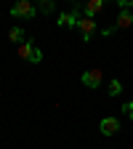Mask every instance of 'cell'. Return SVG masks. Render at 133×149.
Segmentation results:
<instances>
[{"instance_id": "cell-1", "label": "cell", "mask_w": 133, "mask_h": 149, "mask_svg": "<svg viewBox=\"0 0 133 149\" xmlns=\"http://www.w3.org/2000/svg\"><path fill=\"white\" fill-rule=\"evenodd\" d=\"M19 59H24V61H29V64H40L43 61V51L40 48H37L32 40H24L22 45H19Z\"/></svg>"}, {"instance_id": "cell-2", "label": "cell", "mask_w": 133, "mask_h": 149, "mask_svg": "<svg viewBox=\"0 0 133 149\" xmlns=\"http://www.w3.org/2000/svg\"><path fill=\"white\" fill-rule=\"evenodd\" d=\"M83 19V6H72V11H64L59 13V27H77V22Z\"/></svg>"}, {"instance_id": "cell-3", "label": "cell", "mask_w": 133, "mask_h": 149, "mask_svg": "<svg viewBox=\"0 0 133 149\" xmlns=\"http://www.w3.org/2000/svg\"><path fill=\"white\" fill-rule=\"evenodd\" d=\"M35 13H37V8L29 3V0H19V3H13V8H11L13 19H32Z\"/></svg>"}, {"instance_id": "cell-4", "label": "cell", "mask_w": 133, "mask_h": 149, "mask_svg": "<svg viewBox=\"0 0 133 149\" xmlns=\"http://www.w3.org/2000/svg\"><path fill=\"white\" fill-rule=\"evenodd\" d=\"M101 83H104V72L101 69H85L83 72V85H88L91 91H96Z\"/></svg>"}, {"instance_id": "cell-5", "label": "cell", "mask_w": 133, "mask_h": 149, "mask_svg": "<svg viewBox=\"0 0 133 149\" xmlns=\"http://www.w3.org/2000/svg\"><path fill=\"white\" fill-rule=\"evenodd\" d=\"M77 29H80V37L88 43L91 37H93V32H96V22H93V19H88V16H83L80 22H77Z\"/></svg>"}, {"instance_id": "cell-6", "label": "cell", "mask_w": 133, "mask_h": 149, "mask_svg": "<svg viewBox=\"0 0 133 149\" xmlns=\"http://www.w3.org/2000/svg\"><path fill=\"white\" fill-rule=\"evenodd\" d=\"M99 130H101L104 136H115L117 130H120V120H117V117H104V120L99 123Z\"/></svg>"}, {"instance_id": "cell-7", "label": "cell", "mask_w": 133, "mask_h": 149, "mask_svg": "<svg viewBox=\"0 0 133 149\" xmlns=\"http://www.w3.org/2000/svg\"><path fill=\"white\" fill-rule=\"evenodd\" d=\"M101 8H104L101 0H88V3H83V16L93 19V16H99V13H101Z\"/></svg>"}, {"instance_id": "cell-8", "label": "cell", "mask_w": 133, "mask_h": 149, "mask_svg": "<svg viewBox=\"0 0 133 149\" xmlns=\"http://www.w3.org/2000/svg\"><path fill=\"white\" fill-rule=\"evenodd\" d=\"M133 24V13L130 11H120V16H117V24H115V29H128Z\"/></svg>"}, {"instance_id": "cell-9", "label": "cell", "mask_w": 133, "mask_h": 149, "mask_svg": "<svg viewBox=\"0 0 133 149\" xmlns=\"http://www.w3.org/2000/svg\"><path fill=\"white\" fill-rule=\"evenodd\" d=\"M8 40L22 45V43L27 40V35H24V29H22V27H11V29H8Z\"/></svg>"}, {"instance_id": "cell-10", "label": "cell", "mask_w": 133, "mask_h": 149, "mask_svg": "<svg viewBox=\"0 0 133 149\" xmlns=\"http://www.w3.org/2000/svg\"><path fill=\"white\" fill-rule=\"evenodd\" d=\"M37 11H40V13H53L56 3H53V0H40V3H37Z\"/></svg>"}, {"instance_id": "cell-11", "label": "cell", "mask_w": 133, "mask_h": 149, "mask_svg": "<svg viewBox=\"0 0 133 149\" xmlns=\"http://www.w3.org/2000/svg\"><path fill=\"white\" fill-rule=\"evenodd\" d=\"M107 93H109V96H120V93H123V83L120 80H112L107 85Z\"/></svg>"}, {"instance_id": "cell-12", "label": "cell", "mask_w": 133, "mask_h": 149, "mask_svg": "<svg viewBox=\"0 0 133 149\" xmlns=\"http://www.w3.org/2000/svg\"><path fill=\"white\" fill-rule=\"evenodd\" d=\"M123 115H128V117L133 120V101H125V104H123Z\"/></svg>"}]
</instances>
